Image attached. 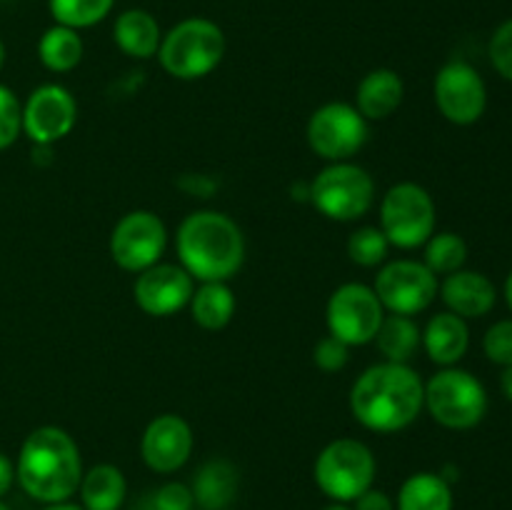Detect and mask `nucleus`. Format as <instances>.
I'll use <instances>...</instances> for the list:
<instances>
[{"mask_svg":"<svg viewBox=\"0 0 512 510\" xmlns=\"http://www.w3.org/2000/svg\"><path fill=\"white\" fill-rule=\"evenodd\" d=\"M425 408V383L410 365L378 363L365 370L350 390V410L363 428L398 433Z\"/></svg>","mask_w":512,"mask_h":510,"instance_id":"obj_1","label":"nucleus"},{"mask_svg":"<svg viewBox=\"0 0 512 510\" xmlns=\"http://www.w3.org/2000/svg\"><path fill=\"white\" fill-rule=\"evenodd\" d=\"M15 478L20 488L38 503H65L78 493L83 478L78 445L55 425L33 430L20 448Z\"/></svg>","mask_w":512,"mask_h":510,"instance_id":"obj_2","label":"nucleus"},{"mask_svg":"<svg viewBox=\"0 0 512 510\" xmlns=\"http://www.w3.org/2000/svg\"><path fill=\"white\" fill-rule=\"evenodd\" d=\"M180 265L200 283H228L245 260L243 230L218 210H198L180 223Z\"/></svg>","mask_w":512,"mask_h":510,"instance_id":"obj_3","label":"nucleus"},{"mask_svg":"<svg viewBox=\"0 0 512 510\" xmlns=\"http://www.w3.org/2000/svg\"><path fill=\"white\" fill-rule=\"evenodd\" d=\"M225 55V35L208 18L180 20L160 40L158 58L168 75L178 80H198L213 73Z\"/></svg>","mask_w":512,"mask_h":510,"instance_id":"obj_4","label":"nucleus"},{"mask_svg":"<svg viewBox=\"0 0 512 510\" xmlns=\"http://www.w3.org/2000/svg\"><path fill=\"white\" fill-rule=\"evenodd\" d=\"M378 463L373 450L355 438H338L320 450L315 460V483L333 503H353L373 488Z\"/></svg>","mask_w":512,"mask_h":510,"instance_id":"obj_5","label":"nucleus"},{"mask_svg":"<svg viewBox=\"0 0 512 510\" xmlns=\"http://www.w3.org/2000/svg\"><path fill=\"white\" fill-rule=\"evenodd\" d=\"M425 408L443 428L470 430L488 413V393L473 373L453 365L425 383Z\"/></svg>","mask_w":512,"mask_h":510,"instance_id":"obj_6","label":"nucleus"},{"mask_svg":"<svg viewBox=\"0 0 512 510\" xmlns=\"http://www.w3.org/2000/svg\"><path fill=\"white\" fill-rule=\"evenodd\" d=\"M310 200L325 218L350 223V220L363 218L373 208L375 183L368 170L350 160L330 163L313 180Z\"/></svg>","mask_w":512,"mask_h":510,"instance_id":"obj_7","label":"nucleus"},{"mask_svg":"<svg viewBox=\"0 0 512 510\" xmlns=\"http://www.w3.org/2000/svg\"><path fill=\"white\" fill-rule=\"evenodd\" d=\"M380 230L390 245L403 250L420 248L435 233V203L418 183H398L380 203Z\"/></svg>","mask_w":512,"mask_h":510,"instance_id":"obj_8","label":"nucleus"},{"mask_svg":"<svg viewBox=\"0 0 512 510\" xmlns=\"http://www.w3.org/2000/svg\"><path fill=\"white\" fill-rule=\"evenodd\" d=\"M368 120L350 103H328L315 110L305 128L310 150L330 163H343L368 143Z\"/></svg>","mask_w":512,"mask_h":510,"instance_id":"obj_9","label":"nucleus"},{"mask_svg":"<svg viewBox=\"0 0 512 510\" xmlns=\"http://www.w3.org/2000/svg\"><path fill=\"white\" fill-rule=\"evenodd\" d=\"M385 318V308L378 300L375 290L363 283H345L330 295L325 308V323L328 333L340 338L343 343L368 345L378 335L380 323Z\"/></svg>","mask_w":512,"mask_h":510,"instance_id":"obj_10","label":"nucleus"},{"mask_svg":"<svg viewBox=\"0 0 512 510\" xmlns=\"http://www.w3.org/2000/svg\"><path fill=\"white\" fill-rule=\"evenodd\" d=\"M438 275L420 260L400 258L375 275V295L385 310L395 315H418L438 295Z\"/></svg>","mask_w":512,"mask_h":510,"instance_id":"obj_11","label":"nucleus"},{"mask_svg":"<svg viewBox=\"0 0 512 510\" xmlns=\"http://www.w3.org/2000/svg\"><path fill=\"white\" fill-rule=\"evenodd\" d=\"M168 248L165 223L150 210H133L115 223L110 235V255L128 273H143L160 263Z\"/></svg>","mask_w":512,"mask_h":510,"instance_id":"obj_12","label":"nucleus"},{"mask_svg":"<svg viewBox=\"0 0 512 510\" xmlns=\"http://www.w3.org/2000/svg\"><path fill=\"white\" fill-rule=\"evenodd\" d=\"M435 105L455 125H473L488 108V88L478 70L465 60H450L435 75Z\"/></svg>","mask_w":512,"mask_h":510,"instance_id":"obj_13","label":"nucleus"},{"mask_svg":"<svg viewBox=\"0 0 512 510\" xmlns=\"http://www.w3.org/2000/svg\"><path fill=\"white\" fill-rule=\"evenodd\" d=\"M78 120V105L63 85H40L23 108V130L33 143L53 145L63 140Z\"/></svg>","mask_w":512,"mask_h":510,"instance_id":"obj_14","label":"nucleus"},{"mask_svg":"<svg viewBox=\"0 0 512 510\" xmlns=\"http://www.w3.org/2000/svg\"><path fill=\"white\" fill-rule=\"evenodd\" d=\"M193 290V278L183 265L155 263L153 268L138 273L133 295L143 313L153 318H168L190 305Z\"/></svg>","mask_w":512,"mask_h":510,"instance_id":"obj_15","label":"nucleus"},{"mask_svg":"<svg viewBox=\"0 0 512 510\" xmlns=\"http://www.w3.org/2000/svg\"><path fill=\"white\" fill-rule=\"evenodd\" d=\"M193 443V428L188 420L175 413H165L148 423L140 440V453L150 470L168 475L188 463L193 455Z\"/></svg>","mask_w":512,"mask_h":510,"instance_id":"obj_16","label":"nucleus"},{"mask_svg":"<svg viewBox=\"0 0 512 510\" xmlns=\"http://www.w3.org/2000/svg\"><path fill=\"white\" fill-rule=\"evenodd\" d=\"M438 293L450 313L460 315L463 320L483 318L495 308V300H498L495 285L490 283L488 275L475 273V270H455L445 275Z\"/></svg>","mask_w":512,"mask_h":510,"instance_id":"obj_17","label":"nucleus"},{"mask_svg":"<svg viewBox=\"0 0 512 510\" xmlns=\"http://www.w3.org/2000/svg\"><path fill=\"white\" fill-rule=\"evenodd\" d=\"M425 353L433 363L443 368H453L455 363L463 360V355L470 348V330L460 315L455 313H438L428 320L423 330Z\"/></svg>","mask_w":512,"mask_h":510,"instance_id":"obj_18","label":"nucleus"},{"mask_svg":"<svg viewBox=\"0 0 512 510\" xmlns=\"http://www.w3.org/2000/svg\"><path fill=\"white\" fill-rule=\"evenodd\" d=\"M405 98V85L395 70L378 68L370 70L358 85L355 95V108L360 110L365 120H385L400 108Z\"/></svg>","mask_w":512,"mask_h":510,"instance_id":"obj_19","label":"nucleus"},{"mask_svg":"<svg viewBox=\"0 0 512 510\" xmlns=\"http://www.w3.org/2000/svg\"><path fill=\"white\" fill-rule=\"evenodd\" d=\"M113 38L115 45L123 50L125 55L135 60H148L158 55L160 48V25L148 10L143 8H130L118 15L113 25Z\"/></svg>","mask_w":512,"mask_h":510,"instance_id":"obj_20","label":"nucleus"},{"mask_svg":"<svg viewBox=\"0 0 512 510\" xmlns=\"http://www.w3.org/2000/svg\"><path fill=\"white\" fill-rule=\"evenodd\" d=\"M193 498L203 510H225L238 495V470L228 460H208L193 480Z\"/></svg>","mask_w":512,"mask_h":510,"instance_id":"obj_21","label":"nucleus"},{"mask_svg":"<svg viewBox=\"0 0 512 510\" xmlns=\"http://www.w3.org/2000/svg\"><path fill=\"white\" fill-rule=\"evenodd\" d=\"M78 493L83 500V510H120L128 495V483H125L123 470L100 463L83 473Z\"/></svg>","mask_w":512,"mask_h":510,"instance_id":"obj_22","label":"nucleus"},{"mask_svg":"<svg viewBox=\"0 0 512 510\" xmlns=\"http://www.w3.org/2000/svg\"><path fill=\"white\" fill-rule=\"evenodd\" d=\"M395 510H453V490L438 473H415L403 483Z\"/></svg>","mask_w":512,"mask_h":510,"instance_id":"obj_23","label":"nucleus"},{"mask_svg":"<svg viewBox=\"0 0 512 510\" xmlns=\"http://www.w3.org/2000/svg\"><path fill=\"white\" fill-rule=\"evenodd\" d=\"M375 343H378L380 353L388 363L408 365V360L418 353L420 343H423V333L410 315L390 313L380 323Z\"/></svg>","mask_w":512,"mask_h":510,"instance_id":"obj_24","label":"nucleus"},{"mask_svg":"<svg viewBox=\"0 0 512 510\" xmlns=\"http://www.w3.org/2000/svg\"><path fill=\"white\" fill-rule=\"evenodd\" d=\"M190 313L203 330H223L235 315V295L228 283H203L193 290Z\"/></svg>","mask_w":512,"mask_h":510,"instance_id":"obj_25","label":"nucleus"},{"mask_svg":"<svg viewBox=\"0 0 512 510\" xmlns=\"http://www.w3.org/2000/svg\"><path fill=\"white\" fill-rule=\"evenodd\" d=\"M38 58L53 73H68L83 60V38L78 35V30L53 25L40 38Z\"/></svg>","mask_w":512,"mask_h":510,"instance_id":"obj_26","label":"nucleus"},{"mask_svg":"<svg viewBox=\"0 0 512 510\" xmlns=\"http://www.w3.org/2000/svg\"><path fill=\"white\" fill-rule=\"evenodd\" d=\"M468 260V243L458 233H433L425 243L423 263L435 275H450L455 270H463Z\"/></svg>","mask_w":512,"mask_h":510,"instance_id":"obj_27","label":"nucleus"},{"mask_svg":"<svg viewBox=\"0 0 512 510\" xmlns=\"http://www.w3.org/2000/svg\"><path fill=\"white\" fill-rule=\"evenodd\" d=\"M115 0H50V15L65 28L83 30L110 15Z\"/></svg>","mask_w":512,"mask_h":510,"instance_id":"obj_28","label":"nucleus"},{"mask_svg":"<svg viewBox=\"0 0 512 510\" xmlns=\"http://www.w3.org/2000/svg\"><path fill=\"white\" fill-rule=\"evenodd\" d=\"M390 243L385 238V233L380 228H373V225H365V228H358L348 238V255L353 263L363 265V268H375V265L385 263L388 258Z\"/></svg>","mask_w":512,"mask_h":510,"instance_id":"obj_29","label":"nucleus"},{"mask_svg":"<svg viewBox=\"0 0 512 510\" xmlns=\"http://www.w3.org/2000/svg\"><path fill=\"white\" fill-rule=\"evenodd\" d=\"M23 133V105L15 93L0 85V150L10 148Z\"/></svg>","mask_w":512,"mask_h":510,"instance_id":"obj_30","label":"nucleus"},{"mask_svg":"<svg viewBox=\"0 0 512 510\" xmlns=\"http://www.w3.org/2000/svg\"><path fill=\"white\" fill-rule=\"evenodd\" d=\"M483 350L495 365H503V368L512 365V318L490 325L483 338Z\"/></svg>","mask_w":512,"mask_h":510,"instance_id":"obj_31","label":"nucleus"},{"mask_svg":"<svg viewBox=\"0 0 512 510\" xmlns=\"http://www.w3.org/2000/svg\"><path fill=\"white\" fill-rule=\"evenodd\" d=\"M488 55L498 75L512 83V18L498 25L488 45Z\"/></svg>","mask_w":512,"mask_h":510,"instance_id":"obj_32","label":"nucleus"},{"mask_svg":"<svg viewBox=\"0 0 512 510\" xmlns=\"http://www.w3.org/2000/svg\"><path fill=\"white\" fill-rule=\"evenodd\" d=\"M193 490L185 483H165L150 495L148 510H193Z\"/></svg>","mask_w":512,"mask_h":510,"instance_id":"obj_33","label":"nucleus"},{"mask_svg":"<svg viewBox=\"0 0 512 510\" xmlns=\"http://www.w3.org/2000/svg\"><path fill=\"white\" fill-rule=\"evenodd\" d=\"M348 353L350 345L328 333L323 340H318V345H315L313 360L320 370H325V373H338V370H343L345 363H348Z\"/></svg>","mask_w":512,"mask_h":510,"instance_id":"obj_34","label":"nucleus"},{"mask_svg":"<svg viewBox=\"0 0 512 510\" xmlns=\"http://www.w3.org/2000/svg\"><path fill=\"white\" fill-rule=\"evenodd\" d=\"M355 508L353 510H395V503L390 500L388 493H383V490H365L360 498L353 500Z\"/></svg>","mask_w":512,"mask_h":510,"instance_id":"obj_35","label":"nucleus"},{"mask_svg":"<svg viewBox=\"0 0 512 510\" xmlns=\"http://www.w3.org/2000/svg\"><path fill=\"white\" fill-rule=\"evenodd\" d=\"M13 483H15L13 460H10L5 453H0V498H3L10 488H13Z\"/></svg>","mask_w":512,"mask_h":510,"instance_id":"obj_36","label":"nucleus"},{"mask_svg":"<svg viewBox=\"0 0 512 510\" xmlns=\"http://www.w3.org/2000/svg\"><path fill=\"white\" fill-rule=\"evenodd\" d=\"M500 388H503L505 398H508L512 403V365H508V368L503 370V378H500Z\"/></svg>","mask_w":512,"mask_h":510,"instance_id":"obj_37","label":"nucleus"},{"mask_svg":"<svg viewBox=\"0 0 512 510\" xmlns=\"http://www.w3.org/2000/svg\"><path fill=\"white\" fill-rule=\"evenodd\" d=\"M43 510H83V508H80V505H73V503H68V500H65V503H53V505H48V508H43Z\"/></svg>","mask_w":512,"mask_h":510,"instance_id":"obj_38","label":"nucleus"},{"mask_svg":"<svg viewBox=\"0 0 512 510\" xmlns=\"http://www.w3.org/2000/svg\"><path fill=\"white\" fill-rule=\"evenodd\" d=\"M505 300H508V305H510V310H512V270H510L508 280H505Z\"/></svg>","mask_w":512,"mask_h":510,"instance_id":"obj_39","label":"nucleus"},{"mask_svg":"<svg viewBox=\"0 0 512 510\" xmlns=\"http://www.w3.org/2000/svg\"><path fill=\"white\" fill-rule=\"evenodd\" d=\"M323 510H353V508H348L345 503H333V505H328V508H323Z\"/></svg>","mask_w":512,"mask_h":510,"instance_id":"obj_40","label":"nucleus"},{"mask_svg":"<svg viewBox=\"0 0 512 510\" xmlns=\"http://www.w3.org/2000/svg\"><path fill=\"white\" fill-rule=\"evenodd\" d=\"M3 63H5V45L3 40H0V70H3Z\"/></svg>","mask_w":512,"mask_h":510,"instance_id":"obj_41","label":"nucleus"},{"mask_svg":"<svg viewBox=\"0 0 512 510\" xmlns=\"http://www.w3.org/2000/svg\"><path fill=\"white\" fill-rule=\"evenodd\" d=\"M0 510H10V508H8V505H5V503H3V500H0Z\"/></svg>","mask_w":512,"mask_h":510,"instance_id":"obj_42","label":"nucleus"}]
</instances>
